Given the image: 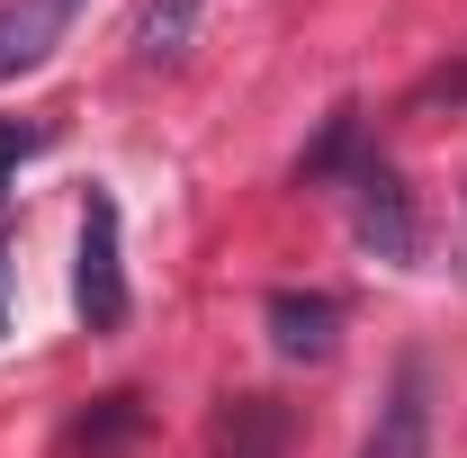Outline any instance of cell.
Segmentation results:
<instances>
[{
  "instance_id": "1",
  "label": "cell",
  "mask_w": 467,
  "mask_h": 458,
  "mask_svg": "<svg viewBox=\"0 0 467 458\" xmlns=\"http://www.w3.org/2000/svg\"><path fill=\"white\" fill-rule=\"evenodd\" d=\"M72 306L90 333H117L126 324V261H117V198L90 189L81 198V261H72Z\"/></svg>"
},
{
  "instance_id": "2",
  "label": "cell",
  "mask_w": 467,
  "mask_h": 458,
  "mask_svg": "<svg viewBox=\"0 0 467 458\" xmlns=\"http://www.w3.org/2000/svg\"><path fill=\"white\" fill-rule=\"evenodd\" d=\"M350 225H359V243L378 261H413V243H422L413 234V198L387 162H350Z\"/></svg>"
},
{
  "instance_id": "3",
  "label": "cell",
  "mask_w": 467,
  "mask_h": 458,
  "mask_svg": "<svg viewBox=\"0 0 467 458\" xmlns=\"http://www.w3.org/2000/svg\"><path fill=\"white\" fill-rule=\"evenodd\" d=\"M359 458H431V369L422 359H396V387L378 404V432Z\"/></svg>"
},
{
  "instance_id": "4",
  "label": "cell",
  "mask_w": 467,
  "mask_h": 458,
  "mask_svg": "<svg viewBox=\"0 0 467 458\" xmlns=\"http://www.w3.org/2000/svg\"><path fill=\"white\" fill-rule=\"evenodd\" d=\"M72 9L81 0H0V81H18V72H36V63L55 55Z\"/></svg>"
},
{
  "instance_id": "5",
  "label": "cell",
  "mask_w": 467,
  "mask_h": 458,
  "mask_svg": "<svg viewBox=\"0 0 467 458\" xmlns=\"http://www.w3.org/2000/svg\"><path fill=\"white\" fill-rule=\"evenodd\" d=\"M270 342L279 359H324L342 342V306L324 287H270Z\"/></svg>"
},
{
  "instance_id": "6",
  "label": "cell",
  "mask_w": 467,
  "mask_h": 458,
  "mask_svg": "<svg viewBox=\"0 0 467 458\" xmlns=\"http://www.w3.org/2000/svg\"><path fill=\"white\" fill-rule=\"evenodd\" d=\"M198 18H207V0H144L135 9V63H180Z\"/></svg>"
},
{
  "instance_id": "7",
  "label": "cell",
  "mask_w": 467,
  "mask_h": 458,
  "mask_svg": "<svg viewBox=\"0 0 467 458\" xmlns=\"http://www.w3.org/2000/svg\"><path fill=\"white\" fill-rule=\"evenodd\" d=\"M225 458H288V404L279 396H243L225 413Z\"/></svg>"
},
{
  "instance_id": "8",
  "label": "cell",
  "mask_w": 467,
  "mask_h": 458,
  "mask_svg": "<svg viewBox=\"0 0 467 458\" xmlns=\"http://www.w3.org/2000/svg\"><path fill=\"white\" fill-rule=\"evenodd\" d=\"M350 144H359V109H333V117H324V135H315V153L296 162V180H333L350 162Z\"/></svg>"
},
{
  "instance_id": "9",
  "label": "cell",
  "mask_w": 467,
  "mask_h": 458,
  "mask_svg": "<svg viewBox=\"0 0 467 458\" xmlns=\"http://www.w3.org/2000/svg\"><path fill=\"white\" fill-rule=\"evenodd\" d=\"M36 144H46V126H0V189H9V172H18Z\"/></svg>"
}]
</instances>
